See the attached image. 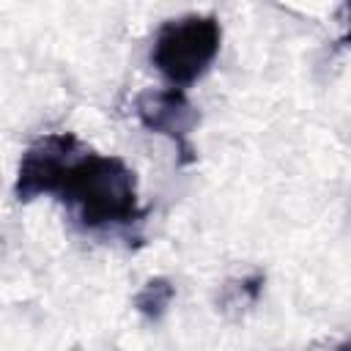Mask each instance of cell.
I'll list each match as a JSON object with an SVG mask.
<instances>
[{
  "label": "cell",
  "instance_id": "1",
  "mask_svg": "<svg viewBox=\"0 0 351 351\" xmlns=\"http://www.w3.org/2000/svg\"><path fill=\"white\" fill-rule=\"evenodd\" d=\"M55 195L85 230H123L145 217L134 170L121 156L96 154L88 145L69 165Z\"/></svg>",
  "mask_w": 351,
  "mask_h": 351
},
{
  "label": "cell",
  "instance_id": "2",
  "mask_svg": "<svg viewBox=\"0 0 351 351\" xmlns=\"http://www.w3.org/2000/svg\"><path fill=\"white\" fill-rule=\"evenodd\" d=\"M222 27L214 14H186L167 19L151 44L154 69L170 82V88H186L197 82L219 55Z\"/></svg>",
  "mask_w": 351,
  "mask_h": 351
},
{
  "label": "cell",
  "instance_id": "3",
  "mask_svg": "<svg viewBox=\"0 0 351 351\" xmlns=\"http://www.w3.org/2000/svg\"><path fill=\"white\" fill-rule=\"evenodd\" d=\"M85 151V145L71 132L41 134L27 145L19 159L14 195L19 203H30L41 195H55L69 165Z\"/></svg>",
  "mask_w": 351,
  "mask_h": 351
},
{
  "label": "cell",
  "instance_id": "4",
  "mask_svg": "<svg viewBox=\"0 0 351 351\" xmlns=\"http://www.w3.org/2000/svg\"><path fill=\"white\" fill-rule=\"evenodd\" d=\"M137 121L156 134H165L176 143L181 154V165H189L195 159V148L189 143V134L197 123V110L186 99L181 88H154L143 90L134 101Z\"/></svg>",
  "mask_w": 351,
  "mask_h": 351
},
{
  "label": "cell",
  "instance_id": "5",
  "mask_svg": "<svg viewBox=\"0 0 351 351\" xmlns=\"http://www.w3.org/2000/svg\"><path fill=\"white\" fill-rule=\"evenodd\" d=\"M173 296H176V285H173L167 277H151V280L140 288V293L134 296V307H137L145 318L159 321V318L167 313Z\"/></svg>",
  "mask_w": 351,
  "mask_h": 351
},
{
  "label": "cell",
  "instance_id": "6",
  "mask_svg": "<svg viewBox=\"0 0 351 351\" xmlns=\"http://www.w3.org/2000/svg\"><path fill=\"white\" fill-rule=\"evenodd\" d=\"M340 44H346V47H351V8H348V27H346V33H343V38H340Z\"/></svg>",
  "mask_w": 351,
  "mask_h": 351
}]
</instances>
